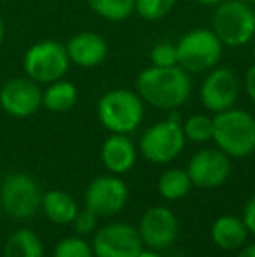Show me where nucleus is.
<instances>
[{"label": "nucleus", "instance_id": "2", "mask_svg": "<svg viewBox=\"0 0 255 257\" xmlns=\"http://www.w3.org/2000/svg\"><path fill=\"white\" fill-rule=\"evenodd\" d=\"M211 140L231 159L248 158L255 153V115L236 107L213 114Z\"/></svg>", "mask_w": 255, "mask_h": 257}, {"label": "nucleus", "instance_id": "23", "mask_svg": "<svg viewBox=\"0 0 255 257\" xmlns=\"http://www.w3.org/2000/svg\"><path fill=\"white\" fill-rule=\"evenodd\" d=\"M182 130H184L185 140L192 144H206L213 137V117L196 112L182 119Z\"/></svg>", "mask_w": 255, "mask_h": 257}, {"label": "nucleus", "instance_id": "17", "mask_svg": "<svg viewBox=\"0 0 255 257\" xmlns=\"http://www.w3.org/2000/svg\"><path fill=\"white\" fill-rule=\"evenodd\" d=\"M248 229L241 217L238 215H220L211 224L210 236L215 247L224 252L239 250L248 240Z\"/></svg>", "mask_w": 255, "mask_h": 257}, {"label": "nucleus", "instance_id": "32", "mask_svg": "<svg viewBox=\"0 0 255 257\" xmlns=\"http://www.w3.org/2000/svg\"><path fill=\"white\" fill-rule=\"evenodd\" d=\"M199 6H203V7H217L220 2H224V0H196Z\"/></svg>", "mask_w": 255, "mask_h": 257}, {"label": "nucleus", "instance_id": "28", "mask_svg": "<svg viewBox=\"0 0 255 257\" xmlns=\"http://www.w3.org/2000/svg\"><path fill=\"white\" fill-rule=\"evenodd\" d=\"M243 222H245L246 229L250 234H255V194L246 201L245 208H243V215H241Z\"/></svg>", "mask_w": 255, "mask_h": 257}, {"label": "nucleus", "instance_id": "25", "mask_svg": "<svg viewBox=\"0 0 255 257\" xmlns=\"http://www.w3.org/2000/svg\"><path fill=\"white\" fill-rule=\"evenodd\" d=\"M53 257H95V254L84 236H67L56 243Z\"/></svg>", "mask_w": 255, "mask_h": 257}, {"label": "nucleus", "instance_id": "13", "mask_svg": "<svg viewBox=\"0 0 255 257\" xmlns=\"http://www.w3.org/2000/svg\"><path fill=\"white\" fill-rule=\"evenodd\" d=\"M0 107L11 117L25 119L42 107V88L30 77H13L0 88Z\"/></svg>", "mask_w": 255, "mask_h": 257}, {"label": "nucleus", "instance_id": "21", "mask_svg": "<svg viewBox=\"0 0 255 257\" xmlns=\"http://www.w3.org/2000/svg\"><path fill=\"white\" fill-rule=\"evenodd\" d=\"M191 177H189L187 170L182 168L166 170L157 180V191H159L161 198H164L166 201L182 200L191 193Z\"/></svg>", "mask_w": 255, "mask_h": 257}, {"label": "nucleus", "instance_id": "22", "mask_svg": "<svg viewBox=\"0 0 255 257\" xmlns=\"http://www.w3.org/2000/svg\"><path fill=\"white\" fill-rule=\"evenodd\" d=\"M88 7L98 18L110 23H121L135 13V0H86Z\"/></svg>", "mask_w": 255, "mask_h": 257}, {"label": "nucleus", "instance_id": "1", "mask_svg": "<svg viewBox=\"0 0 255 257\" xmlns=\"http://www.w3.org/2000/svg\"><path fill=\"white\" fill-rule=\"evenodd\" d=\"M136 93L145 105L159 110H178L192 93L191 74L182 67H147L136 75Z\"/></svg>", "mask_w": 255, "mask_h": 257}, {"label": "nucleus", "instance_id": "4", "mask_svg": "<svg viewBox=\"0 0 255 257\" xmlns=\"http://www.w3.org/2000/svg\"><path fill=\"white\" fill-rule=\"evenodd\" d=\"M211 30L224 48L238 49L255 39V9L245 0H224L213 7Z\"/></svg>", "mask_w": 255, "mask_h": 257}, {"label": "nucleus", "instance_id": "7", "mask_svg": "<svg viewBox=\"0 0 255 257\" xmlns=\"http://www.w3.org/2000/svg\"><path fill=\"white\" fill-rule=\"evenodd\" d=\"M65 44L55 39H44L27 49L23 56L25 75L35 81L37 84L46 86L63 79L70 68Z\"/></svg>", "mask_w": 255, "mask_h": 257}, {"label": "nucleus", "instance_id": "35", "mask_svg": "<svg viewBox=\"0 0 255 257\" xmlns=\"http://www.w3.org/2000/svg\"><path fill=\"white\" fill-rule=\"evenodd\" d=\"M245 2H248V4H252V6H255V0H245Z\"/></svg>", "mask_w": 255, "mask_h": 257}, {"label": "nucleus", "instance_id": "24", "mask_svg": "<svg viewBox=\"0 0 255 257\" xmlns=\"http://www.w3.org/2000/svg\"><path fill=\"white\" fill-rule=\"evenodd\" d=\"M178 0H135V13L145 21L164 20Z\"/></svg>", "mask_w": 255, "mask_h": 257}, {"label": "nucleus", "instance_id": "5", "mask_svg": "<svg viewBox=\"0 0 255 257\" xmlns=\"http://www.w3.org/2000/svg\"><path fill=\"white\" fill-rule=\"evenodd\" d=\"M185 142L180 114L170 110L166 119L154 122L143 132L138 151L152 165H168L182 154Z\"/></svg>", "mask_w": 255, "mask_h": 257}, {"label": "nucleus", "instance_id": "19", "mask_svg": "<svg viewBox=\"0 0 255 257\" xmlns=\"http://www.w3.org/2000/svg\"><path fill=\"white\" fill-rule=\"evenodd\" d=\"M41 208L44 210L46 217L53 224H58V226L70 224L74 220L75 213L79 212V206L75 203L74 198L60 189H53L48 191L46 194H42Z\"/></svg>", "mask_w": 255, "mask_h": 257}, {"label": "nucleus", "instance_id": "18", "mask_svg": "<svg viewBox=\"0 0 255 257\" xmlns=\"http://www.w3.org/2000/svg\"><path fill=\"white\" fill-rule=\"evenodd\" d=\"M79 100V91L74 82L67 79H58V81L46 84V89H42V107H46L49 112L55 114H63L75 107Z\"/></svg>", "mask_w": 255, "mask_h": 257}, {"label": "nucleus", "instance_id": "26", "mask_svg": "<svg viewBox=\"0 0 255 257\" xmlns=\"http://www.w3.org/2000/svg\"><path fill=\"white\" fill-rule=\"evenodd\" d=\"M149 60L152 67H175V65H178L175 42L161 41L154 44V48L149 53Z\"/></svg>", "mask_w": 255, "mask_h": 257}, {"label": "nucleus", "instance_id": "27", "mask_svg": "<svg viewBox=\"0 0 255 257\" xmlns=\"http://www.w3.org/2000/svg\"><path fill=\"white\" fill-rule=\"evenodd\" d=\"M70 226L74 227L77 236H88V234H93L98 229V215L84 206V210H79V212L75 213Z\"/></svg>", "mask_w": 255, "mask_h": 257}, {"label": "nucleus", "instance_id": "6", "mask_svg": "<svg viewBox=\"0 0 255 257\" xmlns=\"http://www.w3.org/2000/svg\"><path fill=\"white\" fill-rule=\"evenodd\" d=\"M178 67L189 74H206L220 63L224 44L211 28H192L177 42Z\"/></svg>", "mask_w": 255, "mask_h": 257}, {"label": "nucleus", "instance_id": "3", "mask_svg": "<svg viewBox=\"0 0 255 257\" xmlns=\"http://www.w3.org/2000/svg\"><path fill=\"white\" fill-rule=\"evenodd\" d=\"M145 115V103L136 91L126 88L110 89L96 103V117L109 133L129 135L136 132Z\"/></svg>", "mask_w": 255, "mask_h": 257}, {"label": "nucleus", "instance_id": "29", "mask_svg": "<svg viewBox=\"0 0 255 257\" xmlns=\"http://www.w3.org/2000/svg\"><path fill=\"white\" fill-rule=\"evenodd\" d=\"M243 89H245L246 96L255 103V63L246 70L245 77H243Z\"/></svg>", "mask_w": 255, "mask_h": 257}, {"label": "nucleus", "instance_id": "15", "mask_svg": "<svg viewBox=\"0 0 255 257\" xmlns=\"http://www.w3.org/2000/svg\"><path fill=\"white\" fill-rule=\"evenodd\" d=\"M68 60L72 65L81 68H95L107 60L109 54V44L96 32H79L72 35L65 44Z\"/></svg>", "mask_w": 255, "mask_h": 257}, {"label": "nucleus", "instance_id": "9", "mask_svg": "<svg viewBox=\"0 0 255 257\" xmlns=\"http://www.w3.org/2000/svg\"><path fill=\"white\" fill-rule=\"evenodd\" d=\"M241 91V82L232 68L215 67L204 74L199 88V100L203 107L211 114L229 110L236 107Z\"/></svg>", "mask_w": 255, "mask_h": 257}, {"label": "nucleus", "instance_id": "10", "mask_svg": "<svg viewBox=\"0 0 255 257\" xmlns=\"http://www.w3.org/2000/svg\"><path fill=\"white\" fill-rule=\"evenodd\" d=\"M128 194L126 182L119 175H100L86 187L84 206L96 213L98 219H109L124 208Z\"/></svg>", "mask_w": 255, "mask_h": 257}, {"label": "nucleus", "instance_id": "20", "mask_svg": "<svg viewBox=\"0 0 255 257\" xmlns=\"http://www.w3.org/2000/svg\"><path fill=\"white\" fill-rule=\"evenodd\" d=\"M4 257H44V245L32 229H18L7 238Z\"/></svg>", "mask_w": 255, "mask_h": 257}, {"label": "nucleus", "instance_id": "31", "mask_svg": "<svg viewBox=\"0 0 255 257\" xmlns=\"http://www.w3.org/2000/svg\"><path fill=\"white\" fill-rule=\"evenodd\" d=\"M136 257H163V254L161 250H154V248H142V252Z\"/></svg>", "mask_w": 255, "mask_h": 257}, {"label": "nucleus", "instance_id": "11", "mask_svg": "<svg viewBox=\"0 0 255 257\" xmlns=\"http://www.w3.org/2000/svg\"><path fill=\"white\" fill-rule=\"evenodd\" d=\"M91 247L95 257H136L143 241L131 224L110 222L93 233Z\"/></svg>", "mask_w": 255, "mask_h": 257}, {"label": "nucleus", "instance_id": "16", "mask_svg": "<svg viewBox=\"0 0 255 257\" xmlns=\"http://www.w3.org/2000/svg\"><path fill=\"white\" fill-rule=\"evenodd\" d=\"M138 149L128 135L110 133L102 144L100 158L107 172L112 175H124L135 166Z\"/></svg>", "mask_w": 255, "mask_h": 257}, {"label": "nucleus", "instance_id": "30", "mask_svg": "<svg viewBox=\"0 0 255 257\" xmlns=\"http://www.w3.org/2000/svg\"><path fill=\"white\" fill-rule=\"evenodd\" d=\"M238 257H255V243L243 245L238 252Z\"/></svg>", "mask_w": 255, "mask_h": 257}, {"label": "nucleus", "instance_id": "33", "mask_svg": "<svg viewBox=\"0 0 255 257\" xmlns=\"http://www.w3.org/2000/svg\"><path fill=\"white\" fill-rule=\"evenodd\" d=\"M4 37H6V25H4V20L0 18V46L4 42Z\"/></svg>", "mask_w": 255, "mask_h": 257}, {"label": "nucleus", "instance_id": "14", "mask_svg": "<svg viewBox=\"0 0 255 257\" xmlns=\"http://www.w3.org/2000/svg\"><path fill=\"white\" fill-rule=\"evenodd\" d=\"M136 229L143 241V247L147 245L154 250H166L177 241L180 226L173 210L168 206H152L140 217Z\"/></svg>", "mask_w": 255, "mask_h": 257}, {"label": "nucleus", "instance_id": "8", "mask_svg": "<svg viewBox=\"0 0 255 257\" xmlns=\"http://www.w3.org/2000/svg\"><path fill=\"white\" fill-rule=\"evenodd\" d=\"M0 205L11 219H30L42 205L41 187L27 173H11L0 186Z\"/></svg>", "mask_w": 255, "mask_h": 257}, {"label": "nucleus", "instance_id": "34", "mask_svg": "<svg viewBox=\"0 0 255 257\" xmlns=\"http://www.w3.org/2000/svg\"><path fill=\"white\" fill-rule=\"evenodd\" d=\"M252 54H253V60H255V39L252 41Z\"/></svg>", "mask_w": 255, "mask_h": 257}, {"label": "nucleus", "instance_id": "12", "mask_svg": "<svg viewBox=\"0 0 255 257\" xmlns=\"http://www.w3.org/2000/svg\"><path fill=\"white\" fill-rule=\"evenodd\" d=\"M187 173L192 186L201 189H215L231 175V158L218 147H203L191 156Z\"/></svg>", "mask_w": 255, "mask_h": 257}]
</instances>
